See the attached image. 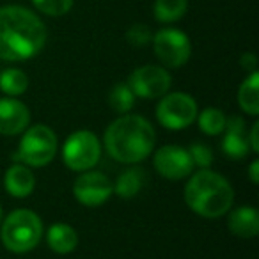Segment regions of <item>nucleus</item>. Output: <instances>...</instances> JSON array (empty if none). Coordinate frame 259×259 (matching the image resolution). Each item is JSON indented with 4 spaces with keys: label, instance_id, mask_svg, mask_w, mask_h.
Instances as JSON below:
<instances>
[{
    "label": "nucleus",
    "instance_id": "1",
    "mask_svg": "<svg viewBox=\"0 0 259 259\" xmlns=\"http://www.w3.org/2000/svg\"><path fill=\"white\" fill-rule=\"evenodd\" d=\"M47 43L43 20L23 6L0 8V59L22 62L36 57Z\"/></svg>",
    "mask_w": 259,
    "mask_h": 259
},
{
    "label": "nucleus",
    "instance_id": "2",
    "mask_svg": "<svg viewBox=\"0 0 259 259\" xmlns=\"http://www.w3.org/2000/svg\"><path fill=\"white\" fill-rule=\"evenodd\" d=\"M156 132L146 117L139 114H122L105 132V149L115 162L135 165L153 153Z\"/></svg>",
    "mask_w": 259,
    "mask_h": 259
},
{
    "label": "nucleus",
    "instance_id": "3",
    "mask_svg": "<svg viewBox=\"0 0 259 259\" xmlns=\"http://www.w3.org/2000/svg\"><path fill=\"white\" fill-rule=\"evenodd\" d=\"M185 202L204 219H219L229 213L234 202L231 183L211 169H199L185 187Z\"/></svg>",
    "mask_w": 259,
    "mask_h": 259
},
{
    "label": "nucleus",
    "instance_id": "4",
    "mask_svg": "<svg viewBox=\"0 0 259 259\" xmlns=\"http://www.w3.org/2000/svg\"><path fill=\"white\" fill-rule=\"evenodd\" d=\"M43 222L32 209H15L0 224V240L8 250L25 254L39 245L43 238Z\"/></svg>",
    "mask_w": 259,
    "mask_h": 259
},
{
    "label": "nucleus",
    "instance_id": "5",
    "mask_svg": "<svg viewBox=\"0 0 259 259\" xmlns=\"http://www.w3.org/2000/svg\"><path fill=\"white\" fill-rule=\"evenodd\" d=\"M57 149L59 141L54 130L47 124H34L23 132L16 156L27 167H45L55 158Z\"/></svg>",
    "mask_w": 259,
    "mask_h": 259
},
{
    "label": "nucleus",
    "instance_id": "6",
    "mask_svg": "<svg viewBox=\"0 0 259 259\" xmlns=\"http://www.w3.org/2000/svg\"><path fill=\"white\" fill-rule=\"evenodd\" d=\"M101 158V142L89 130H76L62 146V160L75 172L91 170Z\"/></svg>",
    "mask_w": 259,
    "mask_h": 259
},
{
    "label": "nucleus",
    "instance_id": "7",
    "mask_svg": "<svg viewBox=\"0 0 259 259\" xmlns=\"http://www.w3.org/2000/svg\"><path fill=\"white\" fill-rule=\"evenodd\" d=\"M156 119L167 130H183L197 119L199 108L187 93H167L156 105Z\"/></svg>",
    "mask_w": 259,
    "mask_h": 259
},
{
    "label": "nucleus",
    "instance_id": "8",
    "mask_svg": "<svg viewBox=\"0 0 259 259\" xmlns=\"http://www.w3.org/2000/svg\"><path fill=\"white\" fill-rule=\"evenodd\" d=\"M153 50L158 61L165 68H181L190 61L192 43L190 37L180 29L165 27L153 34Z\"/></svg>",
    "mask_w": 259,
    "mask_h": 259
},
{
    "label": "nucleus",
    "instance_id": "9",
    "mask_svg": "<svg viewBox=\"0 0 259 259\" xmlns=\"http://www.w3.org/2000/svg\"><path fill=\"white\" fill-rule=\"evenodd\" d=\"M126 83L130 85L132 93L135 94V98L155 100V98H162L163 94L169 93L170 85H172V78H170V73L165 68L148 64L132 71Z\"/></svg>",
    "mask_w": 259,
    "mask_h": 259
},
{
    "label": "nucleus",
    "instance_id": "10",
    "mask_svg": "<svg viewBox=\"0 0 259 259\" xmlns=\"http://www.w3.org/2000/svg\"><path fill=\"white\" fill-rule=\"evenodd\" d=\"M114 194V185L103 172L85 170L73 183V195L80 204L87 208H98Z\"/></svg>",
    "mask_w": 259,
    "mask_h": 259
},
{
    "label": "nucleus",
    "instance_id": "11",
    "mask_svg": "<svg viewBox=\"0 0 259 259\" xmlns=\"http://www.w3.org/2000/svg\"><path fill=\"white\" fill-rule=\"evenodd\" d=\"M153 165L160 176L170 181L183 180V178L190 176L194 170V162L188 155V149L172 144L162 146L160 149H156Z\"/></svg>",
    "mask_w": 259,
    "mask_h": 259
},
{
    "label": "nucleus",
    "instance_id": "12",
    "mask_svg": "<svg viewBox=\"0 0 259 259\" xmlns=\"http://www.w3.org/2000/svg\"><path fill=\"white\" fill-rule=\"evenodd\" d=\"M30 110L23 101L16 98H0V135H15L23 134L29 128Z\"/></svg>",
    "mask_w": 259,
    "mask_h": 259
},
{
    "label": "nucleus",
    "instance_id": "13",
    "mask_svg": "<svg viewBox=\"0 0 259 259\" xmlns=\"http://www.w3.org/2000/svg\"><path fill=\"white\" fill-rule=\"evenodd\" d=\"M222 151L227 158L243 160L250 153L247 137V126L240 115H231L226 121V130H224L222 139Z\"/></svg>",
    "mask_w": 259,
    "mask_h": 259
},
{
    "label": "nucleus",
    "instance_id": "14",
    "mask_svg": "<svg viewBox=\"0 0 259 259\" xmlns=\"http://www.w3.org/2000/svg\"><path fill=\"white\" fill-rule=\"evenodd\" d=\"M4 185L9 195H13L16 199H25L34 192L36 178H34L32 170L25 163H15L6 172Z\"/></svg>",
    "mask_w": 259,
    "mask_h": 259
},
{
    "label": "nucleus",
    "instance_id": "15",
    "mask_svg": "<svg viewBox=\"0 0 259 259\" xmlns=\"http://www.w3.org/2000/svg\"><path fill=\"white\" fill-rule=\"evenodd\" d=\"M227 227L238 238H255L259 233V213L250 206H240L227 217Z\"/></svg>",
    "mask_w": 259,
    "mask_h": 259
},
{
    "label": "nucleus",
    "instance_id": "16",
    "mask_svg": "<svg viewBox=\"0 0 259 259\" xmlns=\"http://www.w3.org/2000/svg\"><path fill=\"white\" fill-rule=\"evenodd\" d=\"M47 243L55 254H69L78 245V234L69 224H52L47 231Z\"/></svg>",
    "mask_w": 259,
    "mask_h": 259
},
{
    "label": "nucleus",
    "instance_id": "17",
    "mask_svg": "<svg viewBox=\"0 0 259 259\" xmlns=\"http://www.w3.org/2000/svg\"><path fill=\"white\" fill-rule=\"evenodd\" d=\"M238 105L248 115L259 114V73L252 71L238 89Z\"/></svg>",
    "mask_w": 259,
    "mask_h": 259
},
{
    "label": "nucleus",
    "instance_id": "18",
    "mask_svg": "<svg viewBox=\"0 0 259 259\" xmlns=\"http://www.w3.org/2000/svg\"><path fill=\"white\" fill-rule=\"evenodd\" d=\"M146 181V172L141 167H132L121 172L114 185V192L122 199H132L142 190Z\"/></svg>",
    "mask_w": 259,
    "mask_h": 259
},
{
    "label": "nucleus",
    "instance_id": "19",
    "mask_svg": "<svg viewBox=\"0 0 259 259\" xmlns=\"http://www.w3.org/2000/svg\"><path fill=\"white\" fill-rule=\"evenodd\" d=\"M188 0H155L153 15L160 23H174L185 16Z\"/></svg>",
    "mask_w": 259,
    "mask_h": 259
},
{
    "label": "nucleus",
    "instance_id": "20",
    "mask_svg": "<svg viewBox=\"0 0 259 259\" xmlns=\"http://www.w3.org/2000/svg\"><path fill=\"white\" fill-rule=\"evenodd\" d=\"M29 89V76L18 68H8L0 71V91L11 98L22 96Z\"/></svg>",
    "mask_w": 259,
    "mask_h": 259
},
{
    "label": "nucleus",
    "instance_id": "21",
    "mask_svg": "<svg viewBox=\"0 0 259 259\" xmlns=\"http://www.w3.org/2000/svg\"><path fill=\"white\" fill-rule=\"evenodd\" d=\"M195 121L199 122V128L204 132L206 135H222L224 130H226V121L227 115L224 114L219 108H204L201 114H197V119Z\"/></svg>",
    "mask_w": 259,
    "mask_h": 259
},
{
    "label": "nucleus",
    "instance_id": "22",
    "mask_svg": "<svg viewBox=\"0 0 259 259\" xmlns=\"http://www.w3.org/2000/svg\"><path fill=\"white\" fill-rule=\"evenodd\" d=\"M108 105L117 114H128L135 105V94L126 82L115 83L108 93Z\"/></svg>",
    "mask_w": 259,
    "mask_h": 259
},
{
    "label": "nucleus",
    "instance_id": "23",
    "mask_svg": "<svg viewBox=\"0 0 259 259\" xmlns=\"http://www.w3.org/2000/svg\"><path fill=\"white\" fill-rule=\"evenodd\" d=\"M30 2L37 11L47 16H54V18L68 15L75 4V0H30Z\"/></svg>",
    "mask_w": 259,
    "mask_h": 259
},
{
    "label": "nucleus",
    "instance_id": "24",
    "mask_svg": "<svg viewBox=\"0 0 259 259\" xmlns=\"http://www.w3.org/2000/svg\"><path fill=\"white\" fill-rule=\"evenodd\" d=\"M151 39H153V32L149 30L148 25H142V23L132 25L126 30V41H128L132 47L142 48L151 43Z\"/></svg>",
    "mask_w": 259,
    "mask_h": 259
},
{
    "label": "nucleus",
    "instance_id": "25",
    "mask_svg": "<svg viewBox=\"0 0 259 259\" xmlns=\"http://www.w3.org/2000/svg\"><path fill=\"white\" fill-rule=\"evenodd\" d=\"M188 155L194 162V167H199V169H209V165L213 163V151L209 149V146L201 144V142L190 146Z\"/></svg>",
    "mask_w": 259,
    "mask_h": 259
},
{
    "label": "nucleus",
    "instance_id": "26",
    "mask_svg": "<svg viewBox=\"0 0 259 259\" xmlns=\"http://www.w3.org/2000/svg\"><path fill=\"white\" fill-rule=\"evenodd\" d=\"M240 66L247 71H257V57L254 54H243L240 59Z\"/></svg>",
    "mask_w": 259,
    "mask_h": 259
},
{
    "label": "nucleus",
    "instance_id": "27",
    "mask_svg": "<svg viewBox=\"0 0 259 259\" xmlns=\"http://www.w3.org/2000/svg\"><path fill=\"white\" fill-rule=\"evenodd\" d=\"M248 137V146H250V151L259 153V122H254L252 124L250 134H247Z\"/></svg>",
    "mask_w": 259,
    "mask_h": 259
},
{
    "label": "nucleus",
    "instance_id": "28",
    "mask_svg": "<svg viewBox=\"0 0 259 259\" xmlns=\"http://www.w3.org/2000/svg\"><path fill=\"white\" fill-rule=\"evenodd\" d=\"M248 178L254 185L259 183V160H254L248 167Z\"/></svg>",
    "mask_w": 259,
    "mask_h": 259
},
{
    "label": "nucleus",
    "instance_id": "29",
    "mask_svg": "<svg viewBox=\"0 0 259 259\" xmlns=\"http://www.w3.org/2000/svg\"><path fill=\"white\" fill-rule=\"evenodd\" d=\"M2 220H4V209H2V206H0V224H2Z\"/></svg>",
    "mask_w": 259,
    "mask_h": 259
}]
</instances>
